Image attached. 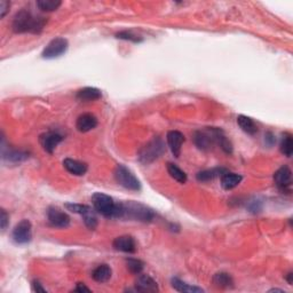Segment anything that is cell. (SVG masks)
I'll list each match as a JSON object with an SVG mask.
<instances>
[{
    "instance_id": "6da1fadb",
    "label": "cell",
    "mask_w": 293,
    "mask_h": 293,
    "mask_svg": "<svg viewBox=\"0 0 293 293\" xmlns=\"http://www.w3.org/2000/svg\"><path fill=\"white\" fill-rule=\"evenodd\" d=\"M113 218L140 221V222H150L154 220L155 212L146 205L136 203V201H120L116 204V212Z\"/></svg>"
},
{
    "instance_id": "7a4b0ae2",
    "label": "cell",
    "mask_w": 293,
    "mask_h": 293,
    "mask_svg": "<svg viewBox=\"0 0 293 293\" xmlns=\"http://www.w3.org/2000/svg\"><path fill=\"white\" fill-rule=\"evenodd\" d=\"M47 23V18L44 16L35 15L30 11L22 9L16 13L13 19V30L16 34H35L39 35L44 30L45 25Z\"/></svg>"
},
{
    "instance_id": "3957f363",
    "label": "cell",
    "mask_w": 293,
    "mask_h": 293,
    "mask_svg": "<svg viewBox=\"0 0 293 293\" xmlns=\"http://www.w3.org/2000/svg\"><path fill=\"white\" fill-rule=\"evenodd\" d=\"M226 134L221 128H208L206 129H200L194 133V143L201 151L212 150L213 146L218 145Z\"/></svg>"
},
{
    "instance_id": "277c9868",
    "label": "cell",
    "mask_w": 293,
    "mask_h": 293,
    "mask_svg": "<svg viewBox=\"0 0 293 293\" xmlns=\"http://www.w3.org/2000/svg\"><path fill=\"white\" fill-rule=\"evenodd\" d=\"M113 178L117 183L125 189L132 191H139L141 189V182L135 177L134 173L124 165H117L113 171Z\"/></svg>"
},
{
    "instance_id": "5b68a950",
    "label": "cell",
    "mask_w": 293,
    "mask_h": 293,
    "mask_svg": "<svg viewBox=\"0 0 293 293\" xmlns=\"http://www.w3.org/2000/svg\"><path fill=\"white\" fill-rule=\"evenodd\" d=\"M165 152V145L163 142L162 139L155 138L151 140L150 142H148L145 146H142L141 150L139 151V161L142 164H150V163L155 162L156 159H158Z\"/></svg>"
},
{
    "instance_id": "8992f818",
    "label": "cell",
    "mask_w": 293,
    "mask_h": 293,
    "mask_svg": "<svg viewBox=\"0 0 293 293\" xmlns=\"http://www.w3.org/2000/svg\"><path fill=\"white\" fill-rule=\"evenodd\" d=\"M92 204L94 210L104 218H110L111 219V218L115 217L117 203H115V201L109 195L95 193L92 196Z\"/></svg>"
},
{
    "instance_id": "52a82bcc",
    "label": "cell",
    "mask_w": 293,
    "mask_h": 293,
    "mask_svg": "<svg viewBox=\"0 0 293 293\" xmlns=\"http://www.w3.org/2000/svg\"><path fill=\"white\" fill-rule=\"evenodd\" d=\"M68 47H69V43H68L66 38H54L44 48L41 57L46 58V60H53V58L60 57L63 54H66Z\"/></svg>"
},
{
    "instance_id": "ba28073f",
    "label": "cell",
    "mask_w": 293,
    "mask_h": 293,
    "mask_svg": "<svg viewBox=\"0 0 293 293\" xmlns=\"http://www.w3.org/2000/svg\"><path fill=\"white\" fill-rule=\"evenodd\" d=\"M12 238L18 245H25L32 239V224L29 220L24 219L16 224L12 233Z\"/></svg>"
},
{
    "instance_id": "9c48e42d",
    "label": "cell",
    "mask_w": 293,
    "mask_h": 293,
    "mask_svg": "<svg viewBox=\"0 0 293 293\" xmlns=\"http://www.w3.org/2000/svg\"><path fill=\"white\" fill-rule=\"evenodd\" d=\"M47 219L52 227L58 229H66L70 226V217L60 208L51 206L47 210Z\"/></svg>"
},
{
    "instance_id": "30bf717a",
    "label": "cell",
    "mask_w": 293,
    "mask_h": 293,
    "mask_svg": "<svg viewBox=\"0 0 293 293\" xmlns=\"http://www.w3.org/2000/svg\"><path fill=\"white\" fill-rule=\"evenodd\" d=\"M274 182L276 187L284 193H290L292 185V172L289 166H282L274 173Z\"/></svg>"
},
{
    "instance_id": "8fae6325",
    "label": "cell",
    "mask_w": 293,
    "mask_h": 293,
    "mask_svg": "<svg viewBox=\"0 0 293 293\" xmlns=\"http://www.w3.org/2000/svg\"><path fill=\"white\" fill-rule=\"evenodd\" d=\"M62 140H63L62 135L55 132H47L39 136V143L48 154H53L56 146L62 142Z\"/></svg>"
},
{
    "instance_id": "7c38bea8",
    "label": "cell",
    "mask_w": 293,
    "mask_h": 293,
    "mask_svg": "<svg viewBox=\"0 0 293 293\" xmlns=\"http://www.w3.org/2000/svg\"><path fill=\"white\" fill-rule=\"evenodd\" d=\"M166 140H167L168 148L174 157H180L182 145L185 140L184 135L180 131H170L166 135Z\"/></svg>"
},
{
    "instance_id": "4fadbf2b",
    "label": "cell",
    "mask_w": 293,
    "mask_h": 293,
    "mask_svg": "<svg viewBox=\"0 0 293 293\" xmlns=\"http://www.w3.org/2000/svg\"><path fill=\"white\" fill-rule=\"evenodd\" d=\"M135 291L138 292H158L157 282L151 276L146 274H139L135 279Z\"/></svg>"
},
{
    "instance_id": "5bb4252c",
    "label": "cell",
    "mask_w": 293,
    "mask_h": 293,
    "mask_svg": "<svg viewBox=\"0 0 293 293\" xmlns=\"http://www.w3.org/2000/svg\"><path fill=\"white\" fill-rule=\"evenodd\" d=\"M112 246L116 251H120L124 253H135L136 252V243L132 236L124 235L115 238L112 242Z\"/></svg>"
},
{
    "instance_id": "9a60e30c",
    "label": "cell",
    "mask_w": 293,
    "mask_h": 293,
    "mask_svg": "<svg viewBox=\"0 0 293 293\" xmlns=\"http://www.w3.org/2000/svg\"><path fill=\"white\" fill-rule=\"evenodd\" d=\"M97 126V119L93 113H83L78 117L76 122V128L80 133H87L92 131Z\"/></svg>"
},
{
    "instance_id": "2e32d148",
    "label": "cell",
    "mask_w": 293,
    "mask_h": 293,
    "mask_svg": "<svg viewBox=\"0 0 293 293\" xmlns=\"http://www.w3.org/2000/svg\"><path fill=\"white\" fill-rule=\"evenodd\" d=\"M63 166L64 168L69 172L70 174L73 175H77V177H81V175H85L89 167H87V164L83 162L76 161V159L73 158H66L63 161Z\"/></svg>"
},
{
    "instance_id": "e0dca14e",
    "label": "cell",
    "mask_w": 293,
    "mask_h": 293,
    "mask_svg": "<svg viewBox=\"0 0 293 293\" xmlns=\"http://www.w3.org/2000/svg\"><path fill=\"white\" fill-rule=\"evenodd\" d=\"M76 97L79 101H83V102H92V101L101 99L102 93H101L99 89H95V87H84V89L78 91Z\"/></svg>"
},
{
    "instance_id": "ac0fdd59",
    "label": "cell",
    "mask_w": 293,
    "mask_h": 293,
    "mask_svg": "<svg viewBox=\"0 0 293 293\" xmlns=\"http://www.w3.org/2000/svg\"><path fill=\"white\" fill-rule=\"evenodd\" d=\"M243 180V177L240 174L237 173H230V172H226V173L221 175V185L224 190H232L234 188H236Z\"/></svg>"
},
{
    "instance_id": "d6986e66",
    "label": "cell",
    "mask_w": 293,
    "mask_h": 293,
    "mask_svg": "<svg viewBox=\"0 0 293 293\" xmlns=\"http://www.w3.org/2000/svg\"><path fill=\"white\" fill-rule=\"evenodd\" d=\"M111 275L112 270L108 265H106V263L97 266L92 273L93 279L97 283H107L111 278Z\"/></svg>"
},
{
    "instance_id": "ffe728a7",
    "label": "cell",
    "mask_w": 293,
    "mask_h": 293,
    "mask_svg": "<svg viewBox=\"0 0 293 293\" xmlns=\"http://www.w3.org/2000/svg\"><path fill=\"white\" fill-rule=\"evenodd\" d=\"M212 283L218 289H232L234 288V279L228 273H217L213 276Z\"/></svg>"
},
{
    "instance_id": "44dd1931",
    "label": "cell",
    "mask_w": 293,
    "mask_h": 293,
    "mask_svg": "<svg viewBox=\"0 0 293 293\" xmlns=\"http://www.w3.org/2000/svg\"><path fill=\"white\" fill-rule=\"evenodd\" d=\"M172 288H173L175 291L181 292V293H201L204 292L203 289L197 288V286H193L187 284V283L182 281V279L178 278V277H173L171 281Z\"/></svg>"
},
{
    "instance_id": "7402d4cb",
    "label": "cell",
    "mask_w": 293,
    "mask_h": 293,
    "mask_svg": "<svg viewBox=\"0 0 293 293\" xmlns=\"http://www.w3.org/2000/svg\"><path fill=\"white\" fill-rule=\"evenodd\" d=\"M227 172L226 168L222 167H216V168H211V170H204L198 172L196 174V179L200 182H207V181H212L214 179L218 177H221V175L224 174Z\"/></svg>"
},
{
    "instance_id": "603a6c76",
    "label": "cell",
    "mask_w": 293,
    "mask_h": 293,
    "mask_svg": "<svg viewBox=\"0 0 293 293\" xmlns=\"http://www.w3.org/2000/svg\"><path fill=\"white\" fill-rule=\"evenodd\" d=\"M237 124H238V126L242 128L243 132H245L250 135H255L258 132V126L256 125V123L253 122L252 118H250L247 116L240 115L237 117Z\"/></svg>"
},
{
    "instance_id": "cb8c5ba5",
    "label": "cell",
    "mask_w": 293,
    "mask_h": 293,
    "mask_svg": "<svg viewBox=\"0 0 293 293\" xmlns=\"http://www.w3.org/2000/svg\"><path fill=\"white\" fill-rule=\"evenodd\" d=\"M167 172L171 175V178L174 179L175 181H178L179 183L183 184L188 180L185 172L182 171L179 166L173 164V163H167Z\"/></svg>"
},
{
    "instance_id": "d4e9b609",
    "label": "cell",
    "mask_w": 293,
    "mask_h": 293,
    "mask_svg": "<svg viewBox=\"0 0 293 293\" xmlns=\"http://www.w3.org/2000/svg\"><path fill=\"white\" fill-rule=\"evenodd\" d=\"M279 150L286 157H291L293 154V138L290 133H284L283 134L281 146H279Z\"/></svg>"
},
{
    "instance_id": "484cf974",
    "label": "cell",
    "mask_w": 293,
    "mask_h": 293,
    "mask_svg": "<svg viewBox=\"0 0 293 293\" xmlns=\"http://www.w3.org/2000/svg\"><path fill=\"white\" fill-rule=\"evenodd\" d=\"M62 5V1L60 0H38L37 7L43 12H54L56 9L60 8Z\"/></svg>"
},
{
    "instance_id": "4316f807",
    "label": "cell",
    "mask_w": 293,
    "mask_h": 293,
    "mask_svg": "<svg viewBox=\"0 0 293 293\" xmlns=\"http://www.w3.org/2000/svg\"><path fill=\"white\" fill-rule=\"evenodd\" d=\"M81 217H83L84 223H85V226L87 228H89L90 230L96 229V227H97V218L95 216V213H94V210H93L92 207H90L85 213L81 214Z\"/></svg>"
},
{
    "instance_id": "83f0119b",
    "label": "cell",
    "mask_w": 293,
    "mask_h": 293,
    "mask_svg": "<svg viewBox=\"0 0 293 293\" xmlns=\"http://www.w3.org/2000/svg\"><path fill=\"white\" fill-rule=\"evenodd\" d=\"M2 158L4 159H8L9 162H22L24 159L28 158V154L23 151H18V150H7L2 151Z\"/></svg>"
},
{
    "instance_id": "f1b7e54d",
    "label": "cell",
    "mask_w": 293,
    "mask_h": 293,
    "mask_svg": "<svg viewBox=\"0 0 293 293\" xmlns=\"http://www.w3.org/2000/svg\"><path fill=\"white\" fill-rule=\"evenodd\" d=\"M126 267H128V269L132 273V274L139 275L141 274L143 268H145V263L139 259L129 258L126 260Z\"/></svg>"
},
{
    "instance_id": "f546056e",
    "label": "cell",
    "mask_w": 293,
    "mask_h": 293,
    "mask_svg": "<svg viewBox=\"0 0 293 293\" xmlns=\"http://www.w3.org/2000/svg\"><path fill=\"white\" fill-rule=\"evenodd\" d=\"M116 38L123 39V40H129L133 41V43H140V41H142L141 37L134 35L131 31H120L118 34H116Z\"/></svg>"
},
{
    "instance_id": "4dcf8cb0",
    "label": "cell",
    "mask_w": 293,
    "mask_h": 293,
    "mask_svg": "<svg viewBox=\"0 0 293 293\" xmlns=\"http://www.w3.org/2000/svg\"><path fill=\"white\" fill-rule=\"evenodd\" d=\"M66 207L68 208V211H71V212L73 213H77V214H83L85 213L87 210L91 206H89V205H83V204H73V203H67L66 204Z\"/></svg>"
},
{
    "instance_id": "1f68e13d",
    "label": "cell",
    "mask_w": 293,
    "mask_h": 293,
    "mask_svg": "<svg viewBox=\"0 0 293 293\" xmlns=\"http://www.w3.org/2000/svg\"><path fill=\"white\" fill-rule=\"evenodd\" d=\"M9 223V216L7 214V212L4 210V208H1V217H0V224H1V230L2 232H5L6 228H7Z\"/></svg>"
},
{
    "instance_id": "d6a6232c",
    "label": "cell",
    "mask_w": 293,
    "mask_h": 293,
    "mask_svg": "<svg viewBox=\"0 0 293 293\" xmlns=\"http://www.w3.org/2000/svg\"><path fill=\"white\" fill-rule=\"evenodd\" d=\"M9 7H11V2L9 1H6V0H1V1H0V18H5L6 14L8 13Z\"/></svg>"
},
{
    "instance_id": "836d02e7",
    "label": "cell",
    "mask_w": 293,
    "mask_h": 293,
    "mask_svg": "<svg viewBox=\"0 0 293 293\" xmlns=\"http://www.w3.org/2000/svg\"><path fill=\"white\" fill-rule=\"evenodd\" d=\"M32 290L35 292H41V293H46V289L43 288V285L40 284L38 281H34L32 282Z\"/></svg>"
},
{
    "instance_id": "e575fe53",
    "label": "cell",
    "mask_w": 293,
    "mask_h": 293,
    "mask_svg": "<svg viewBox=\"0 0 293 293\" xmlns=\"http://www.w3.org/2000/svg\"><path fill=\"white\" fill-rule=\"evenodd\" d=\"M73 291L74 292H80V293H83V292H91V289L87 288V286L85 284H84V283H78L77 286H76V288H74Z\"/></svg>"
},
{
    "instance_id": "d590c367",
    "label": "cell",
    "mask_w": 293,
    "mask_h": 293,
    "mask_svg": "<svg viewBox=\"0 0 293 293\" xmlns=\"http://www.w3.org/2000/svg\"><path fill=\"white\" fill-rule=\"evenodd\" d=\"M266 141L268 142L269 146H273L275 143V141H276L275 136L273 135L272 133H267V134H266Z\"/></svg>"
},
{
    "instance_id": "8d00e7d4",
    "label": "cell",
    "mask_w": 293,
    "mask_h": 293,
    "mask_svg": "<svg viewBox=\"0 0 293 293\" xmlns=\"http://www.w3.org/2000/svg\"><path fill=\"white\" fill-rule=\"evenodd\" d=\"M292 277H293L292 273H289V274L286 275V281H288V283L290 285H292Z\"/></svg>"
},
{
    "instance_id": "74e56055",
    "label": "cell",
    "mask_w": 293,
    "mask_h": 293,
    "mask_svg": "<svg viewBox=\"0 0 293 293\" xmlns=\"http://www.w3.org/2000/svg\"><path fill=\"white\" fill-rule=\"evenodd\" d=\"M269 292H284L285 293V291H283V290H281V289H272V290H269Z\"/></svg>"
}]
</instances>
